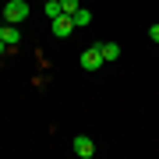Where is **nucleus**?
Returning <instances> with one entry per match:
<instances>
[{"label": "nucleus", "instance_id": "f257e3e1", "mask_svg": "<svg viewBox=\"0 0 159 159\" xmlns=\"http://www.w3.org/2000/svg\"><path fill=\"white\" fill-rule=\"evenodd\" d=\"M29 18V4L25 0H11V4H4V21L7 25H18V21H25Z\"/></svg>", "mask_w": 159, "mask_h": 159}, {"label": "nucleus", "instance_id": "f03ea898", "mask_svg": "<svg viewBox=\"0 0 159 159\" xmlns=\"http://www.w3.org/2000/svg\"><path fill=\"white\" fill-rule=\"evenodd\" d=\"M50 29H53V35L67 39V35L74 32V18H71V14H60V18H53V21H50Z\"/></svg>", "mask_w": 159, "mask_h": 159}, {"label": "nucleus", "instance_id": "7ed1b4c3", "mask_svg": "<svg viewBox=\"0 0 159 159\" xmlns=\"http://www.w3.org/2000/svg\"><path fill=\"white\" fill-rule=\"evenodd\" d=\"M78 64H81L85 71H99V67H102V53H99V46H89V50L81 53Z\"/></svg>", "mask_w": 159, "mask_h": 159}, {"label": "nucleus", "instance_id": "20e7f679", "mask_svg": "<svg viewBox=\"0 0 159 159\" xmlns=\"http://www.w3.org/2000/svg\"><path fill=\"white\" fill-rule=\"evenodd\" d=\"M74 152H78L81 159H92V152H96L92 138H89V134H78V138H74Z\"/></svg>", "mask_w": 159, "mask_h": 159}, {"label": "nucleus", "instance_id": "39448f33", "mask_svg": "<svg viewBox=\"0 0 159 159\" xmlns=\"http://www.w3.org/2000/svg\"><path fill=\"white\" fill-rule=\"evenodd\" d=\"M0 39H4L7 46H18V39H21V35H18V25H0Z\"/></svg>", "mask_w": 159, "mask_h": 159}, {"label": "nucleus", "instance_id": "423d86ee", "mask_svg": "<svg viewBox=\"0 0 159 159\" xmlns=\"http://www.w3.org/2000/svg\"><path fill=\"white\" fill-rule=\"evenodd\" d=\"M96 46H99L102 60H117V57H120V46H117V43H96Z\"/></svg>", "mask_w": 159, "mask_h": 159}, {"label": "nucleus", "instance_id": "0eeeda50", "mask_svg": "<svg viewBox=\"0 0 159 159\" xmlns=\"http://www.w3.org/2000/svg\"><path fill=\"white\" fill-rule=\"evenodd\" d=\"M71 18H74V29H85V25L92 21V11H89V7H78Z\"/></svg>", "mask_w": 159, "mask_h": 159}, {"label": "nucleus", "instance_id": "6e6552de", "mask_svg": "<svg viewBox=\"0 0 159 159\" xmlns=\"http://www.w3.org/2000/svg\"><path fill=\"white\" fill-rule=\"evenodd\" d=\"M60 14H64L60 0H46V18H50V21H53V18H60Z\"/></svg>", "mask_w": 159, "mask_h": 159}, {"label": "nucleus", "instance_id": "1a4fd4ad", "mask_svg": "<svg viewBox=\"0 0 159 159\" xmlns=\"http://www.w3.org/2000/svg\"><path fill=\"white\" fill-rule=\"evenodd\" d=\"M60 7H64V14H74L81 4H78V0H60Z\"/></svg>", "mask_w": 159, "mask_h": 159}, {"label": "nucleus", "instance_id": "9d476101", "mask_svg": "<svg viewBox=\"0 0 159 159\" xmlns=\"http://www.w3.org/2000/svg\"><path fill=\"white\" fill-rule=\"evenodd\" d=\"M148 39H152V43H159V21H156V25H148Z\"/></svg>", "mask_w": 159, "mask_h": 159}, {"label": "nucleus", "instance_id": "9b49d317", "mask_svg": "<svg viewBox=\"0 0 159 159\" xmlns=\"http://www.w3.org/2000/svg\"><path fill=\"white\" fill-rule=\"evenodd\" d=\"M4 53H7V43H4V39H0V57H4Z\"/></svg>", "mask_w": 159, "mask_h": 159}]
</instances>
